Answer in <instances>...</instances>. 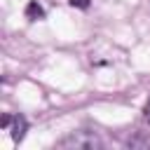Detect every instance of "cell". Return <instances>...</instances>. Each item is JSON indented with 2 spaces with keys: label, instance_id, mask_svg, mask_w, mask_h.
Listing matches in <instances>:
<instances>
[{
  "label": "cell",
  "instance_id": "cell-1",
  "mask_svg": "<svg viewBox=\"0 0 150 150\" xmlns=\"http://www.w3.org/2000/svg\"><path fill=\"white\" fill-rule=\"evenodd\" d=\"M56 145L66 148V150H98V148H103V141L98 138L96 131L80 129V131H70L68 136H63Z\"/></svg>",
  "mask_w": 150,
  "mask_h": 150
},
{
  "label": "cell",
  "instance_id": "cell-2",
  "mask_svg": "<svg viewBox=\"0 0 150 150\" xmlns=\"http://www.w3.org/2000/svg\"><path fill=\"white\" fill-rule=\"evenodd\" d=\"M0 124H2L5 131H9V136H12L14 143L23 141L26 129H28V122H26L23 115H2V122H0Z\"/></svg>",
  "mask_w": 150,
  "mask_h": 150
},
{
  "label": "cell",
  "instance_id": "cell-3",
  "mask_svg": "<svg viewBox=\"0 0 150 150\" xmlns=\"http://www.w3.org/2000/svg\"><path fill=\"white\" fill-rule=\"evenodd\" d=\"M26 16H28L30 21H38V19H45V9H42V5H40L38 0H30V2L26 5Z\"/></svg>",
  "mask_w": 150,
  "mask_h": 150
},
{
  "label": "cell",
  "instance_id": "cell-4",
  "mask_svg": "<svg viewBox=\"0 0 150 150\" xmlns=\"http://www.w3.org/2000/svg\"><path fill=\"white\" fill-rule=\"evenodd\" d=\"M73 7H80V9H87L89 7V0H68Z\"/></svg>",
  "mask_w": 150,
  "mask_h": 150
},
{
  "label": "cell",
  "instance_id": "cell-5",
  "mask_svg": "<svg viewBox=\"0 0 150 150\" xmlns=\"http://www.w3.org/2000/svg\"><path fill=\"white\" fill-rule=\"evenodd\" d=\"M143 112H145V120L150 122V101H148V105H145V110H143Z\"/></svg>",
  "mask_w": 150,
  "mask_h": 150
}]
</instances>
